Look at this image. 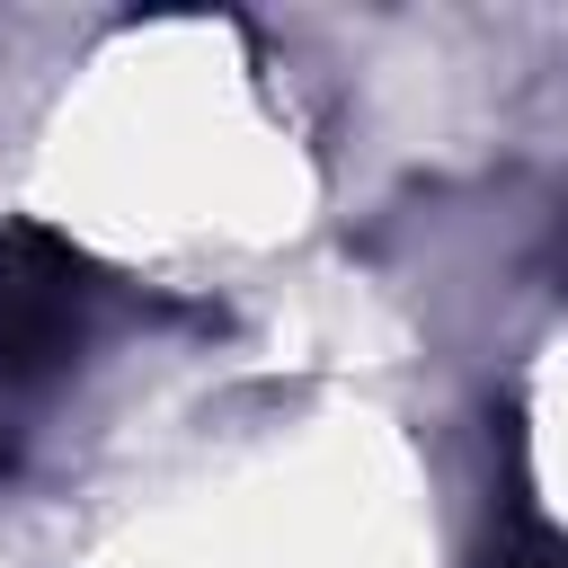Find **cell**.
<instances>
[{
	"label": "cell",
	"instance_id": "obj_1",
	"mask_svg": "<svg viewBox=\"0 0 568 568\" xmlns=\"http://www.w3.org/2000/svg\"><path fill=\"white\" fill-rule=\"evenodd\" d=\"M89 293V257H71L53 231H0V390L71 364Z\"/></svg>",
	"mask_w": 568,
	"mask_h": 568
},
{
	"label": "cell",
	"instance_id": "obj_2",
	"mask_svg": "<svg viewBox=\"0 0 568 568\" xmlns=\"http://www.w3.org/2000/svg\"><path fill=\"white\" fill-rule=\"evenodd\" d=\"M506 568H568L559 550H532V559H506Z\"/></svg>",
	"mask_w": 568,
	"mask_h": 568
}]
</instances>
